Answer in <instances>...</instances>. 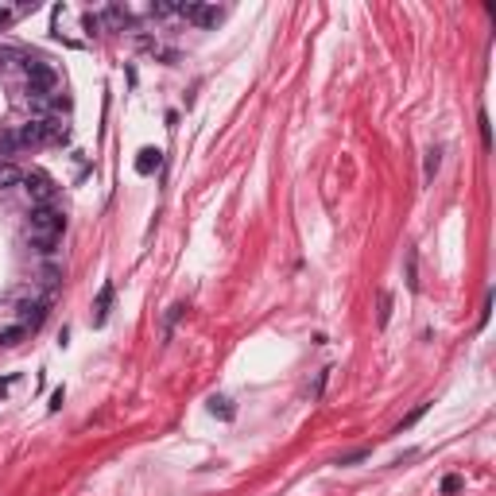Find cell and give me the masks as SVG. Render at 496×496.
<instances>
[{
  "label": "cell",
  "mask_w": 496,
  "mask_h": 496,
  "mask_svg": "<svg viewBox=\"0 0 496 496\" xmlns=\"http://www.w3.org/2000/svg\"><path fill=\"white\" fill-rule=\"evenodd\" d=\"M159 163H163V151H159V147H144L136 159V171L140 175H151V171H159Z\"/></svg>",
  "instance_id": "8992f818"
},
{
  "label": "cell",
  "mask_w": 496,
  "mask_h": 496,
  "mask_svg": "<svg viewBox=\"0 0 496 496\" xmlns=\"http://www.w3.org/2000/svg\"><path fill=\"white\" fill-rule=\"evenodd\" d=\"M438 163H442V151H438V147H430V151H427V178H434Z\"/></svg>",
  "instance_id": "4fadbf2b"
},
{
  "label": "cell",
  "mask_w": 496,
  "mask_h": 496,
  "mask_svg": "<svg viewBox=\"0 0 496 496\" xmlns=\"http://www.w3.org/2000/svg\"><path fill=\"white\" fill-rule=\"evenodd\" d=\"M481 144H493V136H488V117H485V113H481Z\"/></svg>",
  "instance_id": "2e32d148"
},
{
  "label": "cell",
  "mask_w": 496,
  "mask_h": 496,
  "mask_svg": "<svg viewBox=\"0 0 496 496\" xmlns=\"http://www.w3.org/2000/svg\"><path fill=\"white\" fill-rule=\"evenodd\" d=\"M28 338V326H8V330H0V345H20Z\"/></svg>",
  "instance_id": "30bf717a"
},
{
  "label": "cell",
  "mask_w": 496,
  "mask_h": 496,
  "mask_svg": "<svg viewBox=\"0 0 496 496\" xmlns=\"http://www.w3.org/2000/svg\"><path fill=\"white\" fill-rule=\"evenodd\" d=\"M210 411H214V415H221V419H233V407H229V399H221V396L210 399Z\"/></svg>",
  "instance_id": "8fae6325"
},
{
  "label": "cell",
  "mask_w": 496,
  "mask_h": 496,
  "mask_svg": "<svg viewBox=\"0 0 496 496\" xmlns=\"http://www.w3.org/2000/svg\"><path fill=\"white\" fill-rule=\"evenodd\" d=\"M8 20H12V12H8V8H0V28H4Z\"/></svg>",
  "instance_id": "e0dca14e"
},
{
  "label": "cell",
  "mask_w": 496,
  "mask_h": 496,
  "mask_svg": "<svg viewBox=\"0 0 496 496\" xmlns=\"http://www.w3.org/2000/svg\"><path fill=\"white\" fill-rule=\"evenodd\" d=\"M62 229H66V217L55 210V205H35L28 217V241L39 248V252H50V244L62 237Z\"/></svg>",
  "instance_id": "6da1fadb"
},
{
  "label": "cell",
  "mask_w": 496,
  "mask_h": 496,
  "mask_svg": "<svg viewBox=\"0 0 496 496\" xmlns=\"http://www.w3.org/2000/svg\"><path fill=\"white\" fill-rule=\"evenodd\" d=\"M20 311H24V322H20V326H28V330H35V326L47 318V306H43V302H35V306H31V302H24Z\"/></svg>",
  "instance_id": "52a82bcc"
},
{
  "label": "cell",
  "mask_w": 496,
  "mask_h": 496,
  "mask_svg": "<svg viewBox=\"0 0 496 496\" xmlns=\"http://www.w3.org/2000/svg\"><path fill=\"white\" fill-rule=\"evenodd\" d=\"M24 66H28V89H31V93H43V98H47L50 89L59 86V74H55V66H47L43 59H28Z\"/></svg>",
  "instance_id": "3957f363"
},
{
  "label": "cell",
  "mask_w": 496,
  "mask_h": 496,
  "mask_svg": "<svg viewBox=\"0 0 496 496\" xmlns=\"http://www.w3.org/2000/svg\"><path fill=\"white\" fill-rule=\"evenodd\" d=\"M24 190L35 198V205H55V198H59V183L47 171H28L24 175Z\"/></svg>",
  "instance_id": "7a4b0ae2"
},
{
  "label": "cell",
  "mask_w": 496,
  "mask_h": 496,
  "mask_svg": "<svg viewBox=\"0 0 496 496\" xmlns=\"http://www.w3.org/2000/svg\"><path fill=\"white\" fill-rule=\"evenodd\" d=\"M109 302H113V287H101V295H98V314H93V326H101V322L109 318Z\"/></svg>",
  "instance_id": "9c48e42d"
},
{
  "label": "cell",
  "mask_w": 496,
  "mask_h": 496,
  "mask_svg": "<svg viewBox=\"0 0 496 496\" xmlns=\"http://www.w3.org/2000/svg\"><path fill=\"white\" fill-rule=\"evenodd\" d=\"M39 128H43V144H66L70 140V128L59 117H39Z\"/></svg>",
  "instance_id": "5b68a950"
},
{
  "label": "cell",
  "mask_w": 496,
  "mask_h": 496,
  "mask_svg": "<svg viewBox=\"0 0 496 496\" xmlns=\"http://www.w3.org/2000/svg\"><path fill=\"white\" fill-rule=\"evenodd\" d=\"M24 183V171L16 163H0V190H8V186H20Z\"/></svg>",
  "instance_id": "ba28073f"
},
{
  "label": "cell",
  "mask_w": 496,
  "mask_h": 496,
  "mask_svg": "<svg viewBox=\"0 0 496 496\" xmlns=\"http://www.w3.org/2000/svg\"><path fill=\"white\" fill-rule=\"evenodd\" d=\"M457 488H461V477H446L442 481V493H457Z\"/></svg>",
  "instance_id": "9a60e30c"
},
{
  "label": "cell",
  "mask_w": 496,
  "mask_h": 496,
  "mask_svg": "<svg viewBox=\"0 0 496 496\" xmlns=\"http://www.w3.org/2000/svg\"><path fill=\"white\" fill-rule=\"evenodd\" d=\"M178 12H183L186 20L202 24V28H210V24L221 20V8H214V4H178Z\"/></svg>",
  "instance_id": "277c9868"
},
{
  "label": "cell",
  "mask_w": 496,
  "mask_h": 496,
  "mask_svg": "<svg viewBox=\"0 0 496 496\" xmlns=\"http://www.w3.org/2000/svg\"><path fill=\"white\" fill-rule=\"evenodd\" d=\"M423 411H427V403H419V407H415V411H411V415H407V419H403V423H399V430H407V427H411V423H415V419H419V415H423Z\"/></svg>",
  "instance_id": "5bb4252c"
},
{
  "label": "cell",
  "mask_w": 496,
  "mask_h": 496,
  "mask_svg": "<svg viewBox=\"0 0 496 496\" xmlns=\"http://www.w3.org/2000/svg\"><path fill=\"white\" fill-rule=\"evenodd\" d=\"M105 20L113 24V28H125V24H128V12H125V8H117V4H113V8L105 12Z\"/></svg>",
  "instance_id": "7c38bea8"
}]
</instances>
